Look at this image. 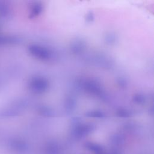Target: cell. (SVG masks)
Listing matches in <instances>:
<instances>
[{"label": "cell", "mask_w": 154, "mask_h": 154, "mask_svg": "<svg viewBox=\"0 0 154 154\" xmlns=\"http://www.w3.org/2000/svg\"><path fill=\"white\" fill-rule=\"evenodd\" d=\"M87 146L88 149H90V150L94 151L96 152H100L102 150V148L100 147V146H99L96 144L87 143Z\"/></svg>", "instance_id": "6da1fadb"}]
</instances>
